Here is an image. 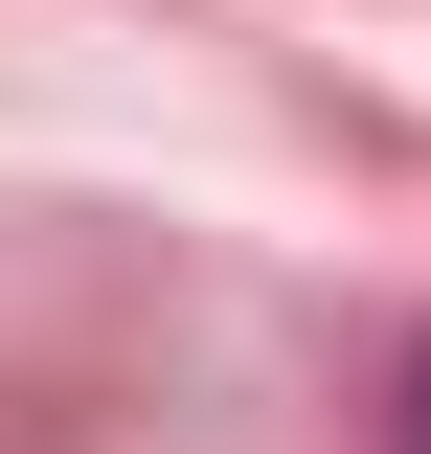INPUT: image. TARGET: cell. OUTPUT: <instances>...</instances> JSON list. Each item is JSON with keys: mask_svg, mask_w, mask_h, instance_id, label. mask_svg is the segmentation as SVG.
<instances>
[{"mask_svg": "<svg viewBox=\"0 0 431 454\" xmlns=\"http://www.w3.org/2000/svg\"><path fill=\"white\" fill-rule=\"evenodd\" d=\"M386 454H431V364H409V409H386Z\"/></svg>", "mask_w": 431, "mask_h": 454, "instance_id": "6da1fadb", "label": "cell"}]
</instances>
